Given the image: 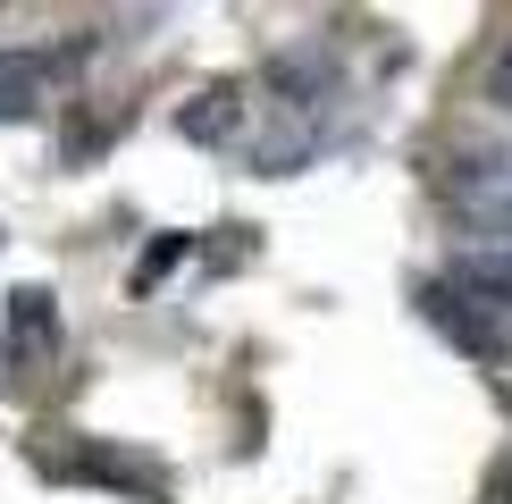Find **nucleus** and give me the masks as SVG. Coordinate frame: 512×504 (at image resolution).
Here are the masks:
<instances>
[{
    "instance_id": "nucleus-5",
    "label": "nucleus",
    "mask_w": 512,
    "mask_h": 504,
    "mask_svg": "<svg viewBox=\"0 0 512 504\" xmlns=\"http://www.w3.org/2000/svg\"><path fill=\"white\" fill-rule=\"evenodd\" d=\"M420 311H429V320L454 336V345H471V353H487V362H496L504 353V328H487L471 303H462V294H445V286H420Z\"/></svg>"
},
{
    "instance_id": "nucleus-3",
    "label": "nucleus",
    "mask_w": 512,
    "mask_h": 504,
    "mask_svg": "<svg viewBox=\"0 0 512 504\" xmlns=\"http://www.w3.org/2000/svg\"><path fill=\"white\" fill-rule=\"evenodd\" d=\"M59 84V59L51 51H0V126H26Z\"/></svg>"
},
{
    "instance_id": "nucleus-7",
    "label": "nucleus",
    "mask_w": 512,
    "mask_h": 504,
    "mask_svg": "<svg viewBox=\"0 0 512 504\" xmlns=\"http://www.w3.org/2000/svg\"><path fill=\"white\" fill-rule=\"evenodd\" d=\"M185 261V236H160L152 252H143V261H135V286H152V278H168V269H177Z\"/></svg>"
},
{
    "instance_id": "nucleus-4",
    "label": "nucleus",
    "mask_w": 512,
    "mask_h": 504,
    "mask_svg": "<svg viewBox=\"0 0 512 504\" xmlns=\"http://www.w3.org/2000/svg\"><path fill=\"white\" fill-rule=\"evenodd\" d=\"M252 126V93L244 84H210V93H194L177 110V135H194V143H236Z\"/></svg>"
},
{
    "instance_id": "nucleus-1",
    "label": "nucleus",
    "mask_w": 512,
    "mask_h": 504,
    "mask_svg": "<svg viewBox=\"0 0 512 504\" xmlns=\"http://www.w3.org/2000/svg\"><path fill=\"white\" fill-rule=\"evenodd\" d=\"M437 194L471 236H504L512 244V143H471V152H454Z\"/></svg>"
},
{
    "instance_id": "nucleus-8",
    "label": "nucleus",
    "mask_w": 512,
    "mask_h": 504,
    "mask_svg": "<svg viewBox=\"0 0 512 504\" xmlns=\"http://www.w3.org/2000/svg\"><path fill=\"white\" fill-rule=\"evenodd\" d=\"M479 93H487V101H496V110L512 118V42H504L496 59H487V76H479Z\"/></svg>"
},
{
    "instance_id": "nucleus-6",
    "label": "nucleus",
    "mask_w": 512,
    "mask_h": 504,
    "mask_svg": "<svg viewBox=\"0 0 512 504\" xmlns=\"http://www.w3.org/2000/svg\"><path fill=\"white\" fill-rule=\"evenodd\" d=\"M9 336H17L26 362H51V353H59V311H51V294H42V286L9 294Z\"/></svg>"
},
{
    "instance_id": "nucleus-2",
    "label": "nucleus",
    "mask_w": 512,
    "mask_h": 504,
    "mask_svg": "<svg viewBox=\"0 0 512 504\" xmlns=\"http://www.w3.org/2000/svg\"><path fill=\"white\" fill-rule=\"evenodd\" d=\"M445 294H462L471 311H512V244H487V252H462L454 269L437 278Z\"/></svg>"
}]
</instances>
